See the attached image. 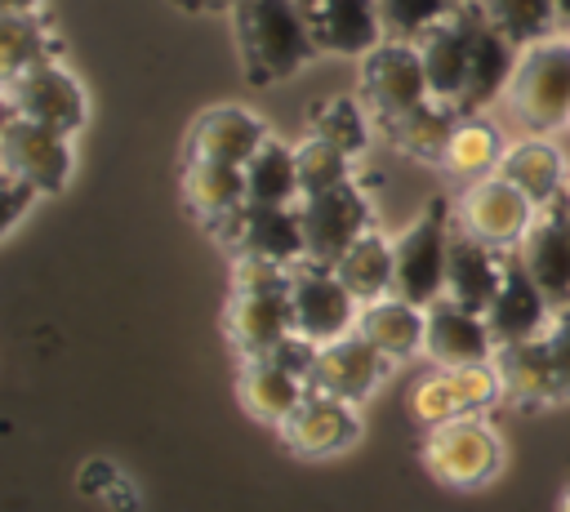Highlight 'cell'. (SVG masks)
I'll use <instances>...</instances> for the list:
<instances>
[{"mask_svg": "<svg viewBox=\"0 0 570 512\" xmlns=\"http://www.w3.org/2000/svg\"><path fill=\"white\" fill-rule=\"evenodd\" d=\"M232 40H236L245 80L258 89L289 80L321 53L298 0H236Z\"/></svg>", "mask_w": 570, "mask_h": 512, "instance_id": "obj_1", "label": "cell"}, {"mask_svg": "<svg viewBox=\"0 0 570 512\" xmlns=\"http://www.w3.org/2000/svg\"><path fill=\"white\" fill-rule=\"evenodd\" d=\"M223 325L240 356H258L294 338V267L236 258Z\"/></svg>", "mask_w": 570, "mask_h": 512, "instance_id": "obj_2", "label": "cell"}, {"mask_svg": "<svg viewBox=\"0 0 570 512\" xmlns=\"http://www.w3.org/2000/svg\"><path fill=\"white\" fill-rule=\"evenodd\" d=\"M503 111L521 134H557L570 125V36L521 49L503 89Z\"/></svg>", "mask_w": 570, "mask_h": 512, "instance_id": "obj_3", "label": "cell"}, {"mask_svg": "<svg viewBox=\"0 0 570 512\" xmlns=\"http://www.w3.org/2000/svg\"><path fill=\"white\" fill-rule=\"evenodd\" d=\"M503 396L512 405H557L570 401V307H557L543 334L525 343H508L494 352Z\"/></svg>", "mask_w": 570, "mask_h": 512, "instance_id": "obj_4", "label": "cell"}, {"mask_svg": "<svg viewBox=\"0 0 570 512\" xmlns=\"http://www.w3.org/2000/svg\"><path fill=\"white\" fill-rule=\"evenodd\" d=\"M312 365H316V343L294 334V338L276 343L272 352L240 356L236 396L258 423L281 427L298 410V401L312 392Z\"/></svg>", "mask_w": 570, "mask_h": 512, "instance_id": "obj_5", "label": "cell"}, {"mask_svg": "<svg viewBox=\"0 0 570 512\" xmlns=\"http://www.w3.org/2000/svg\"><path fill=\"white\" fill-rule=\"evenodd\" d=\"M450 236H454V205L432 196L428 209L396 236V285L392 294L432 307L445 298V267H450Z\"/></svg>", "mask_w": 570, "mask_h": 512, "instance_id": "obj_6", "label": "cell"}, {"mask_svg": "<svg viewBox=\"0 0 570 512\" xmlns=\"http://www.w3.org/2000/svg\"><path fill=\"white\" fill-rule=\"evenodd\" d=\"M423 463L450 490H481L499 476L503 445H499V432L485 423V414H459L441 427H428Z\"/></svg>", "mask_w": 570, "mask_h": 512, "instance_id": "obj_7", "label": "cell"}, {"mask_svg": "<svg viewBox=\"0 0 570 512\" xmlns=\"http://www.w3.org/2000/svg\"><path fill=\"white\" fill-rule=\"evenodd\" d=\"M356 93L370 107L374 125H392L401 116H410L414 107L432 102V85L423 71V53L410 40H383L361 58L356 71Z\"/></svg>", "mask_w": 570, "mask_h": 512, "instance_id": "obj_8", "label": "cell"}, {"mask_svg": "<svg viewBox=\"0 0 570 512\" xmlns=\"http://www.w3.org/2000/svg\"><path fill=\"white\" fill-rule=\"evenodd\" d=\"M4 116H27L76 138L89 125V93L76 71H67L62 62H45L4 80Z\"/></svg>", "mask_w": 570, "mask_h": 512, "instance_id": "obj_9", "label": "cell"}, {"mask_svg": "<svg viewBox=\"0 0 570 512\" xmlns=\"http://www.w3.org/2000/svg\"><path fill=\"white\" fill-rule=\"evenodd\" d=\"M534 218H539V205L525 191H517L503 174L468 183L454 200V223L494 249H517L534 227Z\"/></svg>", "mask_w": 570, "mask_h": 512, "instance_id": "obj_10", "label": "cell"}, {"mask_svg": "<svg viewBox=\"0 0 570 512\" xmlns=\"http://www.w3.org/2000/svg\"><path fill=\"white\" fill-rule=\"evenodd\" d=\"M0 169L31 183L40 196L62 191L71 169H76L71 134L36 125L27 116H4V125H0Z\"/></svg>", "mask_w": 570, "mask_h": 512, "instance_id": "obj_11", "label": "cell"}, {"mask_svg": "<svg viewBox=\"0 0 570 512\" xmlns=\"http://www.w3.org/2000/svg\"><path fill=\"white\" fill-rule=\"evenodd\" d=\"M298 218H303V236H307V258L312 263H338L374 223V205L365 196V187L343 183V187H330V191H316V196H303L298 200Z\"/></svg>", "mask_w": 570, "mask_h": 512, "instance_id": "obj_12", "label": "cell"}, {"mask_svg": "<svg viewBox=\"0 0 570 512\" xmlns=\"http://www.w3.org/2000/svg\"><path fill=\"white\" fill-rule=\"evenodd\" d=\"M236 258H263L276 267L307 263V236L298 205H245L214 232Z\"/></svg>", "mask_w": 570, "mask_h": 512, "instance_id": "obj_13", "label": "cell"}, {"mask_svg": "<svg viewBox=\"0 0 570 512\" xmlns=\"http://www.w3.org/2000/svg\"><path fill=\"white\" fill-rule=\"evenodd\" d=\"M361 303L356 294L338 280V272L330 263H298L294 267V334L325 347L343 334L356 329Z\"/></svg>", "mask_w": 570, "mask_h": 512, "instance_id": "obj_14", "label": "cell"}, {"mask_svg": "<svg viewBox=\"0 0 570 512\" xmlns=\"http://www.w3.org/2000/svg\"><path fill=\"white\" fill-rule=\"evenodd\" d=\"M276 432L294 459H334L361 441V410L343 396L312 387Z\"/></svg>", "mask_w": 570, "mask_h": 512, "instance_id": "obj_15", "label": "cell"}, {"mask_svg": "<svg viewBox=\"0 0 570 512\" xmlns=\"http://www.w3.org/2000/svg\"><path fill=\"white\" fill-rule=\"evenodd\" d=\"M272 138L267 120L249 107L223 102L209 107L191 120L187 138H183V160H218V165H249V156Z\"/></svg>", "mask_w": 570, "mask_h": 512, "instance_id": "obj_16", "label": "cell"}, {"mask_svg": "<svg viewBox=\"0 0 570 512\" xmlns=\"http://www.w3.org/2000/svg\"><path fill=\"white\" fill-rule=\"evenodd\" d=\"M392 374V361L365 338V334H343L325 347H316V365H312V387L343 396V401H365L383 387V378Z\"/></svg>", "mask_w": 570, "mask_h": 512, "instance_id": "obj_17", "label": "cell"}, {"mask_svg": "<svg viewBox=\"0 0 570 512\" xmlns=\"http://www.w3.org/2000/svg\"><path fill=\"white\" fill-rule=\"evenodd\" d=\"M307 31L321 53L334 58H365L374 45L387 40L379 0H298Z\"/></svg>", "mask_w": 570, "mask_h": 512, "instance_id": "obj_18", "label": "cell"}, {"mask_svg": "<svg viewBox=\"0 0 570 512\" xmlns=\"http://www.w3.org/2000/svg\"><path fill=\"white\" fill-rule=\"evenodd\" d=\"M552 316H557V303L539 289V280L525 272V263L512 249L508 254V267H503V285H499L494 303L485 307V325L494 334V347L525 343V338L543 334Z\"/></svg>", "mask_w": 570, "mask_h": 512, "instance_id": "obj_19", "label": "cell"}, {"mask_svg": "<svg viewBox=\"0 0 570 512\" xmlns=\"http://www.w3.org/2000/svg\"><path fill=\"white\" fill-rule=\"evenodd\" d=\"M517 258L525 263V272L539 280V289L557 307H570V205H566V196L557 205L539 209L534 227L517 245Z\"/></svg>", "mask_w": 570, "mask_h": 512, "instance_id": "obj_20", "label": "cell"}, {"mask_svg": "<svg viewBox=\"0 0 570 512\" xmlns=\"http://www.w3.org/2000/svg\"><path fill=\"white\" fill-rule=\"evenodd\" d=\"M428 361L441 370L454 365H476V361H494V334L485 325V312H472L454 298H436L428 307Z\"/></svg>", "mask_w": 570, "mask_h": 512, "instance_id": "obj_21", "label": "cell"}, {"mask_svg": "<svg viewBox=\"0 0 570 512\" xmlns=\"http://www.w3.org/2000/svg\"><path fill=\"white\" fill-rule=\"evenodd\" d=\"M499 174L517 191H525L539 209L557 205L570 187V165H566V151L552 142V134H521L517 142H508Z\"/></svg>", "mask_w": 570, "mask_h": 512, "instance_id": "obj_22", "label": "cell"}, {"mask_svg": "<svg viewBox=\"0 0 570 512\" xmlns=\"http://www.w3.org/2000/svg\"><path fill=\"white\" fill-rule=\"evenodd\" d=\"M508 254L512 249H494L476 236H468L459 223H454V236H450V267H445V298L472 307V312H485L503 285V267H508Z\"/></svg>", "mask_w": 570, "mask_h": 512, "instance_id": "obj_23", "label": "cell"}, {"mask_svg": "<svg viewBox=\"0 0 570 512\" xmlns=\"http://www.w3.org/2000/svg\"><path fill=\"white\" fill-rule=\"evenodd\" d=\"M356 334H365L392 365H405L428 347V307L401 294H383L374 303H361Z\"/></svg>", "mask_w": 570, "mask_h": 512, "instance_id": "obj_24", "label": "cell"}, {"mask_svg": "<svg viewBox=\"0 0 570 512\" xmlns=\"http://www.w3.org/2000/svg\"><path fill=\"white\" fill-rule=\"evenodd\" d=\"M419 53H423V71H428L432 98L459 111V107H463V89H468V58H472L463 4H459L441 27H432V31L419 40ZM459 116H463V111H459Z\"/></svg>", "mask_w": 570, "mask_h": 512, "instance_id": "obj_25", "label": "cell"}, {"mask_svg": "<svg viewBox=\"0 0 570 512\" xmlns=\"http://www.w3.org/2000/svg\"><path fill=\"white\" fill-rule=\"evenodd\" d=\"M183 200L209 232H218L236 209L249 205L245 169L218 160H183Z\"/></svg>", "mask_w": 570, "mask_h": 512, "instance_id": "obj_26", "label": "cell"}, {"mask_svg": "<svg viewBox=\"0 0 570 512\" xmlns=\"http://www.w3.org/2000/svg\"><path fill=\"white\" fill-rule=\"evenodd\" d=\"M508 142H503V129L485 116V111H472V116H459L450 138H445V151H441V169L454 178V183H476V178H490L499 174V160H503Z\"/></svg>", "mask_w": 570, "mask_h": 512, "instance_id": "obj_27", "label": "cell"}, {"mask_svg": "<svg viewBox=\"0 0 570 512\" xmlns=\"http://www.w3.org/2000/svg\"><path fill=\"white\" fill-rule=\"evenodd\" d=\"M338 280L356 294V303H374L383 294H392L396 285V240L383 227H370L338 263H334Z\"/></svg>", "mask_w": 570, "mask_h": 512, "instance_id": "obj_28", "label": "cell"}, {"mask_svg": "<svg viewBox=\"0 0 570 512\" xmlns=\"http://www.w3.org/2000/svg\"><path fill=\"white\" fill-rule=\"evenodd\" d=\"M45 62H62L58 31L40 13H4L0 18V80L22 76Z\"/></svg>", "mask_w": 570, "mask_h": 512, "instance_id": "obj_29", "label": "cell"}, {"mask_svg": "<svg viewBox=\"0 0 570 512\" xmlns=\"http://www.w3.org/2000/svg\"><path fill=\"white\" fill-rule=\"evenodd\" d=\"M245 191L249 205H298L303 183H298V156L281 138H267L249 165H245Z\"/></svg>", "mask_w": 570, "mask_h": 512, "instance_id": "obj_30", "label": "cell"}, {"mask_svg": "<svg viewBox=\"0 0 570 512\" xmlns=\"http://www.w3.org/2000/svg\"><path fill=\"white\" fill-rule=\"evenodd\" d=\"M374 129H379V125H374L370 107L361 102V93H334V98H325V102H312V111H307V134L334 142V147L347 151L352 160L370 147Z\"/></svg>", "mask_w": 570, "mask_h": 512, "instance_id": "obj_31", "label": "cell"}, {"mask_svg": "<svg viewBox=\"0 0 570 512\" xmlns=\"http://www.w3.org/2000/svg\"><path fill=\"white\" fill-rule=\"evenodd\" d=\"M454 120H459V111L432 98V102L414 107L410 116H401V120L383 125V134L392 138V147H396V151H405V156H414V160H441V151H445V138H450Z\"/></svg>", "mask_w": 570, "mask_h": 512, "instance_id": "obj_32", "label": "cell"}, {"mask_svg": "<svg viewBox=\"0 0 570 512\" xmlns=\"http://www.w3.org/2000/svg\"><path fill=\"white\" fill-rule=\"evenodd\" d=\"M481 9L517 49L561 36V18H557L552 0H481Z\"/></svg>", "mask_w": 570, "mask_h": 512, "instance_id": "obj_33", "label": "cell"}, {"mask_svg": "<svg viewBox=\"0 0 570 512\" xmlns=\"http://www.w3.org/2000/svg\"><path fill=\"white\" fill-rule=\"evenodd\" d=\"M294 156H298V183H303V196H316V191H330V187H343L352 183V156L338 151L334 142L307 134L303 142H294Z\"/></svg>", "mask_w": 570, "mask_h": 512, "instance_id": "obj_34", "label": "cell"}, {"mask_svg": "<svg viewBox=\"0 0 570 512\" xmlns=\"http://www.w3.org/2000/svg\"><path fill=\"white\" fill-rule=\"evenodd\" d=\"M463 0H379L383 13V31L387 40H410L419 45L432 27H441Z\"/></svg>", "mask_w": 570, "mask_h": 512, "instance_id": "obj_35", "label": "cell"}, {"mask_svg": "<svg viewBox=\"0 0 570 512\" xmlns=\"http://www.w3.org/2000/svg\"><path fill=\"white\" fill-rule=\"evenodd\" d=\"M410 414H414L423 427H441V423L468 414V410H463V396H459V387H454V374L441 370V365L428 370V374L410 387Z\"/></svg>", "mask_w": 570, "mask_h": 512, "instance_id": "obj_36", "label": "cell"}, {"mask_svg": "<svg viewBox=\"0 0 570 512\" xmlns=\"http://www.w3.org/2000/svg\"><path fill=\"white\" fill-rule=\"evenodd\" d=\"M80 494L94 503H107L111 512H138V485L111 463V459H89L76 476Z\"/></svg>", "mask_w": 570, "mask_h": 512, "instance_id": "obj_37", "label": "cell"}, {"mask_svg": "<svg viewBox=\"0 0 570 512\" xmlns=\"http://www.w3.org/2000/svg\"><path fill=\"white\" fill-rule=\"evenodd\" d=\"M450 374H454V387H459V396H463V410H468V414H485V410H494L499 401H508V396H503V378H499V365H494V361L454 365Z\"/></svg>", "mask_w": 570, "mask_h": 512, "instance_id": "obj_38", "label": "cell"}, {"mask_svg": "<svg viewBox=\"0 0 570 512\" xmlns=\"http://www.w3.org/2000/svg\"><path fill=\"white\" fill-rule=\"evenodd\" d=\"M0 191H4V232H13V227L27 218V209L36 205V196H40V191H36L31 183L13 178V174H4V187H0Z\"/></svg>", "mask_w": 570, "mask_h": 512, "instance_id": "obj_39", "label": "cell"}, {"mask_svg": "<svg viewBox=\"0 0 570 512\" xmlns=\"http://www.w3.org/2000/svg\"><path fill=\"white\" fill-rule=\"evenodd\" d=\"M169 4L183 13H232L236 9V0H169Z\"/></svg>", "mask_w": 570, "mask_h": 512, "instance_id": "obj_40", "label": "cell"}, {"mask_svg": "<svg viewBox=\"0 0 570 512\" xmlns=\"http://www.w3.org/2000/svg\"><path fill=\"white\" fill-rule=\"evenodd\" d=\"M4 13H40V0H0Z\"/></svg>", "mask_w": 570, "mask_h": 512, "instance_id": "obj_41", "label": "cell"}, {"mask_svg": "<svg viewBox=\"0 0 570 512\" xmlns=\"http://www.w3.org/2000/svg\"><path fill=\"white\" fill-rule=\"evenodd\" d=\"M552 9H557V18H561V31L570 36V0H552Z\"/></svg>", "mask_w": 570, "mask_h": 512, "instance_id": "obj_42", "label": "cell"}, {"mask_svg": "<svg viewBox=\"0 0 570 512\" xmlns=\"http://www.w3.org/2000/svg\"><path fill=\"white\" fill-rule=\"evenodd\" d=\"M561 512H570V490H566V494H561Z\"/></svg>", "mask_w": 570, "mask_h": 512, "instance_id": "obj_43", "label": "cell"}, {"mask_svg": "<svg viewBox=\"0 0 570 512\" xmlns=\"http://www.w3.org/2000/svg\"><path fill=\"white\" fill-rule=\"evenodd\" d=\"M566 205H570V196H566Z\"/></svg>", "mask_w": 570, "mask_h": 512, "instance_id": "obj_44", "label": "cell"}, {"mask_svg": "<svg viewBox=\"0 0 570 512\" xmlns=\"http://www.w3.org/2000/svg\"><path fill=\"white\" fill-rule=\"evenodd\" d=\"M566 196H570V187H566Z\"/></svg>", "mask_w": 570, "mask_h": 512, "instance_id": "obj_45", "label": "cell"}]
</instances>
